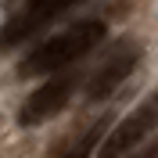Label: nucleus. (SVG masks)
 Segmentation results:
<instances>
[{
  "mask_svg": "<svg viewBox=\"0 0 158 158\" xmlns=\"http://www.w3.org/2000/svg\"><path fill=\"white\" fill-rule=\"evenodd\" d=\"M108 36L104 22L101 18H83L72 22L69 29H61L58 36H50L47 43H40L36 50H29V58L18 65V76L32 79V76H54V72L69 69L72 61L86 58L94 47H101Z\"/></svg>",
  "mask_w": 158,
  "mask_h": 158,
  "instance_id": "obj_1",
  "label": "nucleus"
},
{
  "mask_svg": "<svg viewBox=\"0 0 158 158\" xmlns=\"http://www.w3.org/2000/svg\"><path fill=\"white\" fill-rule=\"evenodd\" d=\"M151 129H158V90L148 94L118 126H111V133L104 137L97 158H126L129 151H137L140 144L148 140Z\"/></svg>",
  "mask_w": 158,
  "mask_h": 158,
  "instance_id": "obj_2",
  "label": "nucleus"
},
{
  "mask_svg": "<svg viewBox=\"0 0 158 158\" xmlns=\"http://www.w3.org/2000/svg\"><path fill=\"white\" fill-rule=\"evenodd\" d=\"M137 58H140V43L137 40H118L115 50H108L104 65L86 79V101H108L122 86V79H129Z\"/></svg>",
  "mask_w": 158,
  "mask_h": 158,
  "instance_id": "obj_3",
  "label": "nucleus"
},
{
  "mask_svg": "<svg viewBox=\"0 0 158 158\" xmlns=\"http://www.w3.org/2000/svg\"><path fill=\"white\" fill-rule=\"evenodd\" d=\"M72 90H76V76H50L47 83H40L29 94V101H25L22 111H18V122L22 126H40L43 118L58 115V111L69 104Z\"/></svg>",
  "mask_w": 158,
  "mask_h": 158,
  "instance_id": "obj_4",
  "label": "nucleus"
},
{
  "mask_svg": "<svg viewBox=\"0 0 158 158\" xmlns=\"http://www.w3.org/2000/svg\"><path fill=\"white\" fill-rule=\"evenodd\" d=\"M76 4H86V0H25V7L0 29V43H22V40H29L40 25H47L50 18H58L61 11L76 7Z\"/></svg>",
  "mask_w": 158,
  "mask_h": 158,
  "instance_id": "obj_5",
  "label": "nucleus"
},
{
  "mask_svg": "<svg viewBox=\"0 0 158 158\" xmlns=\"http://www.w3.org/2000/svg\"><path fill=\"white\" fill-rule=\"evenodd\" d=\"M108 133H111V118H108V115H101L97 122L86 129V133L72 137V140H69V144H65V148H61L54 158H90L94 151L101 148V144H104V137H108Z\"/></svg>",
  "mask_w": 158,
  "mask_h": 158,
  "instance_id": "obj_6",
  "label": "nucleus"
},
{
  "mask_svg": "<svg viewBox=\"0 0 158 158\" xmlns=\"http://www.w3.org/2000/svg\"><path fill=\"white\" fill-rule=\"evenodd\" d=\"M133 158H158V140H155V144H148L144 151H137Z\"/></svg>",
  "mask_w": 158,
  "mask_h": 158,
  "instance_id": "obj_7",
  "label": "nucleus"
}]
</instances>
